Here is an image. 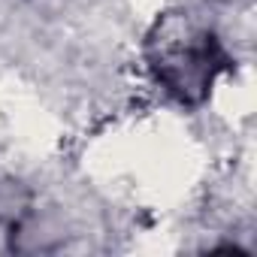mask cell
<instances>
[{
    "mask_svg": "<svg viewBox=\"0 0 257 257\" xmlns=\"http://www.w3.org/2000/svg\"><path fill=\"white\" fill-rule=\"evenodd\" d=\"M158 73L176 94L191 97L194 91H203L212 82L218 67V49L212 37L197 34L191 28H179L173 37L158 40Z\"/></svg>",
    "mask_w": 257,
    "mask_h": 257,
    "instance_id": "obj_1",
    "label": "cell"
}]
</instances>
